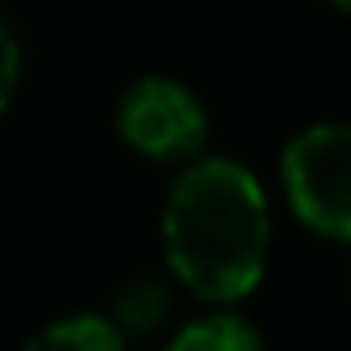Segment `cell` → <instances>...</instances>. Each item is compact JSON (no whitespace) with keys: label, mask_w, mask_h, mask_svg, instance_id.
<instances>
[{"label":"cell","mask_w":351,"mask_h":351,"mask_svg":"<svg viewBox=\"0 0 351 351\" xmlns=\"http://www.w3.org/2000/svg\"><path fill=\"white\" fill-rule=\"evenodd\" d=\"M280 178L293 214L316 236L351 240V134L347 125H311L285 147Z\"/></svg>","instance_id":"cell-2"},{"label":"cell","mask_w":351,"mask_h":351,"mask_svg":"<svg viewBox=\"0 0 351 351\" xmlns=\"http://www.w3.org/2000/svg\"><path fill=\"white\" fill-rule=\"evenodd\" d=\"M116 134L125 147L160 165L196 160L209 143V112L182 80L147 76L120 94Z\"/></svg>","instance_id":"cell-3"},{"label":"cell","mask_w":351,"mask_h":351,"mask_svg":"<svg viewBox=\"0 0 351 351\" xmlns=\"http://www.w3.org/2000/svg\"><path fill=\"white\" fill-rule=\"evenodd\" d=\"M165 267L200 302L249 298L271 254V214L263 182L227 156L196 160L173 178L160 214Z\"/></svg>","instance_id":"cell-1"},{"label":"cell","mask_w":351,"mask_h":351,"mask_svg":"<svg viewBox=\"0 0 351 351\" xmlns=\"http://www.w3.org/2000/svg\"><path fill=\"white\" fill-rule=\"evenodd\" d=\"M14 89H18V40L5 27V18H0V112L9 107Z\"/></svg>","instance_id":"cell-7"},{"label":"cell","mask_w":351,"mask_h":351,"mask_svg":"<svg viewBox=\"0 0 351 351\" xmlns=\"http://www.w3.org/2000/svg\"><path fill=\"white\" fill-rule=\"evenodd\" d=\"M165 351H267V347H263L258 329L249 325L245 316H232V311H209V316L182 325Z\"/></svg>","instance_id":"cell-4"},{"label":"cell","mask_w":351,"mask_h":351,"mask_svg":"<svg viewBox=\"0 0 351 351\" xmlns=\"http://www.w3.org/2000/svg\"><path fill=\"white\" fill-rule=\"evenodd\" d=\"M329 5H334V9H347V5H351V0H329Z\"/></svg>","instance_id":"cell-8"},{"label":"cell","mask_w":351,"mask_h":351,"mask_svg":"<svg viewBox=\"0 0 351 351\" xmlns=\"http://www.w3.org/2000/svg\"><path fill=\"white\" fill-rule=\"evenodd\" d=\"M23 351H125V334H120L107 316L85 311V316L53 320V325L40 329Z\"/></svg>","instance_id":"cell-5"},{"label":"cell","mask_w":351,"mask_h":351,"mask_svg":"<svg viewBox=\"0 0 351 351\" xmlns=\"http://www.w3.org/2000/svg\"><path fill=\"white\" fill-rule=\"evenodd\" d=\"M160 316H165V289H160V285H152V280H138V285H129V289L120 293L112 325L116 329H129V334H134V329H138V334H147Z\"/></svg>","instance_id":"cell-6"}]
</instances>
